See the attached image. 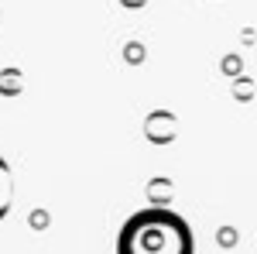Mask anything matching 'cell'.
I'll use <instances>...</instances> for the list:
<instances>
[{"instance_id":"1","label":"cell","mask_w":257,"mask_h":254,"mask_svg":"<svg viewBox=\"0 0 257 254\" xmlns=\"http://www.w3.org/2000/svg\"><path fill=\"white\" fill-rule=\"evenodd\" d=\"M117 254H196V234L182 213L168 206H148L123 220Z\"/></svg>"},{"instance_id":"2","label":"cell","mask_w":257,"mask_h":254,"mask_svg":"<svg viewBox=\"0 0 257 254\" xmlns=\"http://www.w3.org/2000/svg\"><path fill=\"white\" fill-rule=\"evenodd\" d=\"M178 134V117L172 110H151L144 117V137L151 144H172Z\"/></svg>"},{"instance_id":"3","label":"cell","mask_w":257,"mask_h":254,"mask_svg":"<svg viewBox=\"0 0 257 254\" xmlns=\"http://www.w3.org/2000/svg\"><path fill=\"white\" fill-rule=\"evenodd\" d=\"M11 206H14V172H11L7 158L0 155V220H7Z\"/></svg>"},{"instance_id":"4","label":"cell","mask_w":257,"mask_h":254,"mask_svg":"<svg viewBox=\"0 0 257 254\" xmlns=\"http://www.w3.org/2000/svg\"><path fill=\"white\" fill-rule=\"evenodd\" d=\"M21 90H24V72L21 69H4L0 72V97H18Z\"/></svg>"},{"instance_id":"5","label":"cell","mask_w":257,"mask_h":254,"mask_svg":"<svg viewBox=\"0 0 257 254\" xmlns=\"http://www.w3.org/2000/svg\"><path fill=\"white\" fill-rule=\"evenodd\" d=\"M148 196H151L155 206H168V199H172V182H168V179H151Z\"/></svg>"},{"instance_id":"6","label":"cell","mask_w":257,"mask_h":254,"mask_svg":"<svg viewBox=\"0 0 257 254\" xmlns=\"http://www.w3.org/2000/svg\"><path fill=\"white\" fill-rule=\"evenodd\" d=\"M144 55H148V52H144L141 41H127V45H123V59H127V65H141Z\"/></svg>"},{"instance_id":"7","label":"cell","mask_w":257,"mask_h":254,"mask_svg":"<svg viewBox=\"0 0 257 254\" xmlns=\"http://www.w3.org/2000/svg\"><path fill=\"white\" fill-rule=\"evenodd\" d=\"M233 97H237V100H250V97H254V79L240 76L237 82H233Z\"/></svg>"},{"instance_id":"8","label":"cell","mask_w":257,"mask_h":254,"mask_svg":"<svg viewBox=\"0 0 257 254\" xmlns=\"http://www.w3.org/2000/svg\"><path fill=\"white\" fill-rule=\"evenodd\" d=\"M223 72H240V55H226L223 59Z\"/></svg>"},{"instance_id":"9","label":"cell","mask_w":257,"mask_h":254,"mask_svg":"<svg viewBox=\"0 0 257 254\" xmlns=\"http://www.w3.org/2000/svg\"><path fill=\"white\" fill-rule=\"evenodd\" d=\"M120 4H123V7H127V11H141V7H144V4H148V0H120Z\"/></svg>"}]
</instances>
